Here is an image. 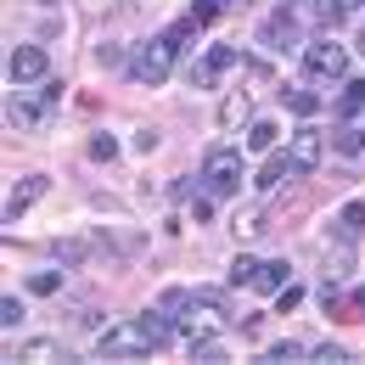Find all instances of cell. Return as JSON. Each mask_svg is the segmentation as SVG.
<instances>
[{"label":"cell","mask_w":365,"mask_h":365,"mask_svg":"<svg viewBox=\"0 0 365 365\" xmlns=\"http://www.w3.org/2000/svg\"><path fill=\"white\" fill-rule=\"evenodd\" d=\"M185 40H197V23L191 17H180L169 34H158V40H146V46L130 56V73H135L140 85H163L169 73H175V56H180Z\"/></svg>","instance_id":"3"},{"label":"cell","mask_w":365,"mask_h":365,"mask_svg":"<svg viewBox=\"0 0 365 365\" xmlns=\"http://www.w3.org/2000/svg\"><path fill=\"white\" fill-rule=\"evenodd\" d=\"M46 73H51L46 46H17L11 56H6V79H11V85H40Z\"/></svg>","instance_id":"7"},{"label":"cell","mask_w":365,"mask_h":365,"mask_svg":"<svg viewBox=\"0 0 365 365\" xmlns=\"http://www.w3.org/2000/svg\"><path fill=\"white\" fill-rule=\"evenodd\" d=\"M354 113H365V79H349L337 96V118H354Z\"/></svg>","instance_id":"17"},{"label":"cell","mask_w":365,"mask_h":365,"mask_svg":"<svg viewBox=\"0 0 365 365\" xmlns=\"http://www.w3.org/2000/svg\"><path fill=\"white\" fill-rule=\"evenodd\" d=\"M275 135H281V130H275L270 118H253V124H247V146H253V152H275Z\"/></svg>","instance_id":"18"},{"label":"cell","mask_w":365,"mask_h":365,"mask_svg":"<svg viewBox=\"0 0 365 365\" xmlns=\"http://www.w3.org/2000/svg\"><path fill=\"white\" fill-rule=\"evenodd\" d=\"M298 34H304V29H298L287 11H275L270 23H264V34H259V40H264V51H298Z\"/></svg>","instance_id":"11"},{"label":"cell","mask_w":365,"mask_h":365,"mask_svg":"<svg viewBox=\"0 0 365 365\" xmlns=\"http://www.w3.org/2000/svg\"><path fill=\"white\" fill-rule=\"evenodd\" d=\"M40 6H51V0H40Z\"/></svg>","instance_id":"34"},{"label":"cell","mask_w":365,"mask_h":365,"mask_svg":"<svg viewBox=\"0 0 365 365\" xmlns=\"http://www.w3.org/2000/svg\"><path fill=\"white\" fill-rule=\"evenodd\" d=\"M56 107H62V85H11L6 96V124L11 130H23V135H40L56 124Z\"/></svg>","instance_id":"2"},{"label":"cell","mask_w":365,"mask_h":365,"mask_svg":"<svg viewBox=\"0 0 365 365\" xmlns=\"http://www.w3.org/2000/svg\"><path fill=\"white\" fill-rule=\"evenodd\" d=\"M264 360H275V365H292V360H304V343L281 337V343H270V354H264Z\"/></svg>","instance_id":"22"},{"label":"cell","mask_w":365,"mask_h":365,"mask_svg":"<svg viewBox=\"0 0 365 365\" xmlns=\"http://www.w3.org/2000/svg\"><path fill=\"white\" fill-rule=\"evenodd\" d=\"M158 146V130H135V152H152Z\"/></svg>","instance_id":"30"},{"label":"cell","mask_w":365,"mask_h":365,"mask_svg":"<svg viewBox=\"0 0 365 365\" xmlns=\"http://www.w3.org/2000/svg\"><path fill=\"white\" fill-rule=\"evenodd\" d=\"M281 11H287L298 29H320V23H331V17H337L326 0H281Z\"/></svg>","instance_id":"12"},{"label":"cell","mask_w":365,"mask_h":365,"mask_svg":"<svg viewBox=\"0 0 365 365\" xmlns=\"http://www.w3.org/2000/svg\"><path fill=\"white\" fill-rule=\"evenodd\" d=\"M331 236L349 247V242H360L365 236V202H343L337 208V220H331Z\"/></svg>","instance_id":"13"},{"label":"cell","mask_w":365,"mask_h":365,"mask_svg":"<svg viewBox=\"0 0 365 365\" xmlns=\"http://www.w3.org/2000/svg\"><path fill=\"white\" fill-rule=\"evenodd\" d=\"M85 253H91L85 242H56V264H79Z\"/></svg>","instance_id":"27"},{"label":"cell","mask_w":365,"mask_h":365,"mask_svg":"<svg viewBox=\"0 0 365 365\" xmlns=\"http://www.w3.org/2000/svg\"><path fill=\"white\" fill-rule=\"evenodd\" d=\"M315 360H320V365H349V349H337V343H320Z\"/></svg>","instance_id":"28"},{"label":"cell","mask_w":365,"mask_h":365,"mask_svg":"<svg viewBox=\"0 0 365 365\" xmlns=\"http://www.w3.org/2000/svg\"><path fill=\"white\" fill-rule=\"evenodd\" d=\"M287 180H298V175H292V158H287V152H270V163H264V175H259V191H275V185H287Z\"/></svg>","instance_id":"14"},{"label":"cell","mask_w":365,"mask_h":365,"mask_svg":"<svg viewBox=\"0 0 365 365\" xmlns=\"http://www.w3.org/2000/svg\"><path fill=\"white\" fill-rule=\"evenodd\" d=\"M360 135H365V118H360Z\"/></svg>","instance_id":"33"},{"label":"cell","mask_w":365,"mask_h":365,"mask_svg":"<svg viewBox=\"0 0 365 365\" xmlns=\"http://www.w3.org/2000/svg\"><path fill=\"white\" fill-rule=\"evenodd\" d=\"M56 287H62V270H40V275H29V292H40V298H46V292H56Z\"/></svg>","instance_id":"26"},{"label":"cell","mask_w":365,"mask_h":365,"mask_svg":"<svg viewBox=\"0 0 365 365\" xmlns=\"http://www.w3.org/2000/svg\"><path fill=\"white\" fill-rule=\"evenodd\" d=\"M191 360L197 365H220L225 360V343H220V337H191Z\"/></svg>","instance_id":"19"},{"label":"cell","mask_w":365,"mask_h":365,"mask_svg":"<svg viewBox=\"0 0 365 365\" xmlns=\"http://www.w3.org/2000/svg\"><path fill=\"white\" fill-rule=\"evenodd\" d=\"M96 62H101V68H118V62H124V46H96Z\"/></svg>","instance_id":"29"},{"label":"cell","mask_w":365,"mask_h":365,"mask_svg":"<svg viewBox=\"0 0 365 365\" xmlns=\"http://www.w3.org/2000/svg\"><path fill=\"white\" fill-rule=\"evenodd\" d=\"M175 331H180V320L158 315V309H152V315H135V320H124V326H113V331L96 337V360H140V354L163 349Z\"/></svg>","instance_id":"1"},{"label":"cell","mask_w":365,"mask_h":365,"mask_svg":"<svg viewBox=\"0 0 365 365\" xmlns=\"http://www.w3.org/2000/svg\"><path fill=\"white\" fill-rule=\"evenodd\" d=\"M17 360H29V365L62 360V343H56V337H34V343H23V354H17Z\"/></svg>","instance_id":"16"},{"label":"cell","mask_w":365,"mask_h":365,"mask_svg":"<svg viewBox=\"0 0 365 365\" xmlns=\"http://www.w3.org/2000/svg\"><path fill=\"white\" fill-rule=\"evenodd\" d=\"M247 113H253V107H247V96H230L225 107H220V124H225V130H236V124H247Z\"/></svg>","instance_id":"21"},{"label":"cell","mask_w":365,"mask_h":365,"mask_svg":"<svg viewBox=\"0 0 365 365\" xmlns=\"http://www.w3.org/2000/svg\"><path fill=\"white\" fill-rule=\"evenodd\" d=\"M354 309H360V315H365V292H354Z\"/></svg>","instance_id":"32"},{"label":"cell","mask_w":365,"mask_h":365,"mask_svg":"<svg viewBox=\"0 0 365 365\" xmlns=\"http://www.w3.org/2000/svg\"><path fill=\"white\" fill-rule=\"evenodd\" d=\"M343 68H349V46H337V40L304 46V73L309 79H343Z\"/></svg>","instance_id":"6"},{"label":"cell","mask_w":365,"mask_h":365,"mask_svg":"<svg viewBox=\"0 0 365 365\" xmlns=\"http://www.w3.org/2000/svg\"><path fill=\"white\" fill-rule=\"evenodd\" d=\"M287 158H292V175H298V180L315 175L320 158H326V135H320V130H298V135L287 140Z\"/></svg>","instance_id":"8"},{"label":"cell","mask_w":365,"mask_h":365,"mask_svg":"<svg viewBox=\"0 0 365 365\" xmlns=\"http://www.w3.org/2000/svg\"><path fill=\"white\" fill-rule=\"evenodd\" d=\"M163 304H169V309H185V315H180V331H185V337H214V331L225 326L214 292H180V287H175Z\"/></svg>","instance_id":"4"},{"label":"cell","mask_w":365,"mask_h":365,"mask_svg":"<svg viewBox=\"0 0 365 365\" xmlns=\"http://www.w3.org/2000/svg\"><path fill=\"white\" fill-rule=\"evenodd\" d=\"M230 68H236V46H208L191 62V85L208 91V85H220V73H230Z\"/></svg>","instance_id":"9"},{"label":"cell","mask_w":365,"mask_h":365,"mask_svg":"<svg viewBox=\"0 0 365 365\" xmlns=\"http://www.w3.org/2000/svg\"><path fill=\"white\" fill-rule=\"evenodd\" d=\"M253 281H259V259L236 253V259H230V287H253Z\"/></svg>","instance_id":"20"},{"label":"cell","mask_w":365,"mask_h":365,"mask_svg":"<svg viewBox=\"0 0 365 365\" xmlns=\"http://www.w3.org/2000/svg\"><path fill=\"white\" fill-rule=\"evenodd\" d=\"M91 158L96 163H113V158H118V140L113 135H91Z\"/></svg>","instance_id":"25"},{"label":"cell","mask_w":365,"mask_h":365,"mask_svg":"<svg viewBox=\"0 0 365 365\" xmlns=\"http://www.w3.org/2000/svg\"><path fill=\"white\" fill-rule=\"evenodd\" d=\"M46 185H51L46 175H29V180H17V191H11V197H6V208H0V214H6V225H17V220H23V214H29L40 197H46Z\"/></svg>","instance_id":"10"},{"label":"cell","mask_w":365,"mask_h":365,"mask_svg":"<svg viewBox=\"0 0 365 365\" xmlns=\"http://www.w3.org/2000/svg\"><path fill=\"white\" fill-rule=\"evenodd\" d=\"M287 281H292V264H287V259H264V264H259V281H253V287H259V292H281Z\"/></svg>","instance_id":"15"},{"label":"cell","mask_w":365,"mask_h":365,"mask_svg":"<svg viewBox=\"0 0 365 365\" xmlns=\"http://www.w3.org/2000/svg\"><path fill=\"white\" fill-rule=\"evenodd\" d=\"M242 175H247V163H242L236 146H214V152L202 158V191H208V197H236Z\"/></svg>","instance_id":"5"},{"label":"cell","mask_w":365,"mask_h":365,"mask_svg":"<svg viewBox=\"0 0 365 365\" xmlns=\"http://www.w3.org/2000/svg\"><path fill=\"white\" fill-rule=\"evenodd\" d=\"M23 298H11V292H6V298H0V326H6V331H11V326H23Z\"/></svg>","instance_id":"24"},{"label":"cell","mask_w":365,"mask_h":365,"mask_svg":"<svg viewBox=\"0 0 365 365\" xmlns=\"http://www.w3.org/2000/svg\"><path fill=\"white\" fill-rule=\"evenodd\" d=\"M287 107H292L298 118H315V113H320V96L315 91H292V96H287Z\"/></svg>","instance_id":"23"},{"label":"cell","mask_w":365,"mask_h":365,"mask_svg":"<svg viewBox=\"0 0 365 365\" xmlns=\"http://www.w3.org/2000/svg\"><path fill=\"white\" fill-rule=\"evenodd\" d=\"M354 6H365V0H331V11L343 17V11H354Z\"/></svg>","instance_id":"31"}]
</instances>
